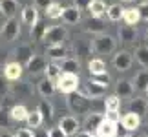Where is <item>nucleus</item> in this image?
Returning a JSON list of instances; mask_svg holds the SVG:
<instances>
[{
    "label": "nucleus",
    "mask_w": 148,
    "mask_h": 137,
    "mask_svg": "<svg viewBox=\"0 0 148 137\" xmlns=\"http://www.w3.org/2000/svg\"><path fill=\"white\" fill-rule=\"evenodd\" d=\"M62 73H71V75H79V71H81V62L77 59H71V57H66L64 60L59 62Z\"/></svg>",
    "instance_id": "15"
},
{
    "label": "nucleus",
    "mask_w": 148,
    "mask_h": 137,
    "mask_svg": "<svg viewBox=\"0 0 148 137\" xmlns=\"http://www.w3.org/2000/svg\"><path fill=\"white\" fill-rule=\"evenodd\" d=\"M93 0H73V5L79 9V11H84V9H90V4Z\"/></svg>",
    "instance_id": "42"
},
{
    "label": "nucleus",
    "mask_w": 148,
    "mask_h": 137,
    "mask_svg": "<svg viewBox=\"0 0 148 137\" xmlns=\"http://www.w3.org/2000/svg\"><path fill=\"white\" fill-rule=\"evenodd\" d=\"M146 93H148V90H146Z\"/></svg>",
    "instance_id": "60"
},
{
    "label": "nucleus",
    "mask_w": 148,
    "mask_h": 137,
    "mask_svg": "<svg viewBox=\"0 0 148 137\" xmlns=\"http://www.w3.org/2000/svg\"><path fill=\"white\" fill-rule=\"evenodd\" d=\"M130 112L132 113H137L139 117H143L145 113H146V110H148V101L145 99V97H135V99H132L130 101Z\"/></svg>",
    "instance_id": "18"
},
{
    "label": "nucleus",
    "mask_w": 148,
    "mask_h": 137,
    "mask_svg": "<svg viewBox=\"0 0 148 137\" xmlns=\"http://www.w3.org/2000/svg\"><path fill=\"white\" fill-rule=\"evenodd\" d=\"M46 79H49V81H59L60 75H62V70L59 66V62H48V68H46Z\"/></svg>",
    "instance_id": "30"
},
{
    "label": "nucleus",
    "mask_w": 148,
    "mask_h": 137,
    "mask_svg": "<svg viewBox=\"0 0 148 137\" xmlns=\"http://www.w3.org/2000/svg\"><path fill=\"white\" fill-rule=\"evenodd\" d=\"M137 9H139L141 20L148 22V2H145V4H139V5H137Z\"/></svg>",
    "instance_id": "43"
},
{
    "label": "nucleus",
    "mask_w": 148,
    "mask_h": 137,
    "mask_svg": "<svg viewBox=\"0 0 148 137\" xmlns=\"http://www.w3.org/2000/svg\"><path fill=\"white\" fill-rule=\"evenodd\" d=\"M37 110L42 113V117H44V121H51L53 119V106H51V102L49 101H40L38 102V106H37Z\"/></svg>",
    "instance_id": "32"
},
{
    "label": "nucleus",
    "mask_w": 148,
    "mask_h": 137,
    "mask_svg": "<svg viewBox=\"0 0 148 137\" xmlns=\"http://www.w3.org/2000/svg\"><path fill=\"white\" fill-rule=\"evenodd\" d=\"M0 11L5 18H15L18 11V2L16 0H0Z\"/></svg>",
    "instance_id": "17"
},
{
    "label": "nucleus",
    "mask_w": 148,
    "mask_h": 137,
    "mask_svg": "<svg viewBox=\"0 0 148 137\" xmlns=\"http://www.w3.org/2000/svg\"><path fill=\"white\" fill-rule=\"evenodd\" d=\"M46 68H48V62L44 57L40 55H35L33 59L29 60V64L26 66V70L31 73V75H37V73H42V71H46Z\"/></svg>",
    "instance_id": "14"
},
{
    "label": "nucleus",
    "mask_w": 148,
    "mask_h": 137,
    "mask_svg": "<svg viewBox=\"0 0 148 137\" xmlns=\"http://www.w3.org/2000/svg\"><path fill=\"white\" fill-rule=\"evenodd\" d=\"M146 40H148V29H146Z\"/></svg>",
    "instance_id": "57"
},
{
    "label": "nucleus",
    "mask_w": 148,
    "mask_h": 137,
    "mask_svg": "<svg viewBox=\"0 0 148 137\" xmlns=\"http://www.w3.org/2000/svg\"><path fill=\"white\" fill-rule=\"evenodd\" d=\"M124 9H126V8H123L121 4H112V5H108L106 16H108V18H110L112 22L123 20V16H124Z\"/></svg>",
    "instance_id": "27"
},
{
    "label": "nucleus",
    "mask_w": 148,
    "mask_h": 137,
    "mask_svg": "<svg viewBox=\"0 0 148 137\" xmlns=\"http://www.w3.org/2000/svg\"><path fill=\"white\" fill-rule=\"evenodd\" d=\"M104 27H106V24L102 22V18H93V16H90V20L86 22V31L95 33V35H102V33H104Z\"/></svg>",
    "instance_id": "25"
},
{
    "label": "nucleus",
    "mask_w": 148,
    "mask_h": 137,
    "mask_svg": "<svg viewBox=\"0 0 148 137\" xmlns=\"http://www.w3.org/2000/svg\"><path fill=\"white\" fill-rule=\"evenodd\" d=\"M22 22L26 26H29L31 29L38 24V9L35 5H24L22 8Z\"/></svg>",
    "instance_id": "10"
},
{
    "label": "nucleus",
    "mask_w": 148,
    "mask_h": 137,
    "mask_svg": "<svg viewBox=\"0 0 148 137\" xmlns=\"http://www.w3.org/2000/svg\"><path fill=\"white\" fill-rule=\"evenodd\" d=\"M77 137H93V134H92V132H86V130H82V132H79Z\"/></svg>",
    "instance_id": "49"
},
{
    "label": "nucleus",
    "mask_w": 148,
    "mask_h": 137,
    "mask_svg": "<svg viewBox=\"0 0 148 137\" xmlns=\"http://www.w3.org/2000/svg\"><path fill=\"white\" fill-rule=\"evenodd\" d=\"M93 137H101V135H99V134H93Z\"/></svg>",
    "instance_id": "56"
},
{
    "label": "nucleus",
    "mask_w": 148,
    "mask_h": 137,
    "mask_svg": "<svg viewBox=\"0 0 148 137\" xmlns=\"http://www.w3.org/2000/svg\"><path fill=\"white\" fill-rule=\"evenodd\" d=\"M0 59H5V51H2V49H0Z\"/></svg>",
    "instance_id": "51"
},
{
    "label": "nucleus",
    "mask_w": 148,
    "mask_h": 137,
    "mask_svg": "<svg viewBox=\"0 0 148 137\" xmlns=\"http://www.w3.org/2000/svg\"><path fill=\"white\" fill-rule=\"evenodd\" d=\"M55 91H59V90H57V82L55 81L42 79V81L38 82V93H40L42 97H51Z\"/></svg>",
    "instance_id": "20"
},
{
    "label": "nucleus",
    "mask_w": 148,
    "mask_h": 137,
    "mask_svg": "<svg viewBox=\"0 0 148 137\" xmlns=\"http://www.w3.org/2000/svg\"><path fill=\"white\" fill-rule=\"evenodd\" d=\"M15 55H16V62H18V64H22V66H27V64H29V60L35 57L31 44H20L18 48H16Z\"/></svg>",
    "instance_id": "9"
},
{
    "label": "nucleus",
    "mask_w": 148,
    "mask_h": 137,
    "mask_svg": "<svg viewBox=\"0 0 148 137\" xmlns=\"http://www.w3.org/2000/svg\"><path fill=\"white\" fill-rule=\"evenodd\" d=\"M75 51H77V55H81V57H88V55L93 51L92 42H88V40H79V42L75 44Z\"/></svg>",
    "instance_id": "35"
},
{
    "label": "nucleus",
    "mask_w": 148,
    "mask_h": 137,
    "mask_svg": "<svg viewBox=\"0 0 148 137\" xmlns=\"http://www.w3.org/2000/svg\"><path fill=\"white\" fill-rule=\"evenodd\" d=\"M139 2H141V4H145V2H148V0H139Z\"/></svg>",
    "instance_id": "55"
},
{
    "label": "nucleus",
    "mask_w": 148,
    "mask_h": 137,
    "mask_svg": "<svg viewBox=\"0 0 148 137\" xmlns=\"http://www.w3.org/2000/svg\"><path fill=\"white\" fill-rule=\"evenodd\" d=\"M0 33H2V29H0Z\"/></svg>",
    "instance_id": "59"
},
{
    "label": "nucleus",
    "mask_w": 148,
    "mask_h": 137,
    "mask_svg": "<svg viewBox=\"0 0 148 137\" xmlns=\"http://www.w3.org/2000/svg\"><path fill=\"white\" fill-rule=\"evenodd\" d=\"M66 37H68L66 26H49L46 29V33H44L42 40L48 46H59V44H64Z\"/></svg>",
    "instance_id": "2"
},
{
    "label": "nucleus",
    "mask_w": 148,
    "mask_h": 137,
    "mask_svg": "<svg viewBox=\"0 0 148 137\" xmlns=\"http://www.w3.org/2000/svg\"><path fill=\"white\" fill-rule=\"evenodd\" d=\"M135 60H137L141 66L148 68V46H139V48L135 49Z\"/></svg>",
    "instance_id": "34"
},
{
    "label": "nucleus",
    "mask_w": 148,
    "mask_h": 137,
    "mask_svg": "<svg viewBox=\"0 0 148 137\" xmlns=\"http://www.w3.org/2000/svg\"><path fill=\"white\" fill-rule=\"evenodd\" d=\"M90 16H93V18H102V15H106V4L102 2V0H93L92 4H90Z\"/></svg>",
    "instance_id": "24"
},
{
    "label": "nucleus",
    "mask_w": 148,
    "mask_h": 137,
    "mask_svg": "<svg viewBox=\"0 0 148 137\" xmlns=\"http://www.w3.org/2000/svg\"><path fill=\"white\" fill-rule=\"evenodd\" d=\"M84 93L88 97H92V99H101L102 95L106 93V86H102V84L95 82L93 79H90L86 82V88H84Z\"/></svg>",
    "instance_id": "13"
},
{
    "label": "nucleus",
    "mask_w": 148,
    "mask_h": 137,
    "mask_svg": "<svg viewBox=\"0 0 148 137\" xmlns=\"http://www.w3.org/2000/svg\"><path fill=\"white\" fill-rule=\"evenodd\" d=\"M121 2H135V0H121Z\"/></svg>",
    "instance_id": "54"
},
{
    "label": "nucleus",
    "mask_w": 148,
    "mask_h": 137,
    "mask_svg": "<svg viewBox=\"0 0 148 137\" xmlns=\"http://www.w3.org/2000/svg\"><path fill=\"white\" fill-rule=\"evenodd\" d=\"M0 137H15V135L9 134V132H0Z\"/></svg>",
    "instance_id": "50"
},
{
    "label": "nucleus",
    "mask_w": 148,
    "mask_h": 137,
    "mask_svg": "<svg viewBox=\"0 0 148 137\" xmlns=\"http://www.w3.org/2000/svg\"><path fill=\"white\" fill-rule=\"evenodd\" d=\"M27 115H29V110L24 106V104H15L13 108L9 110V117L13 119V121H26Z\"/></svg>",
    "instance_id": "22"
},
{
    "label": "nucleus",
    "mask_w": 148,
    "mask_h": 137,
    "mask_svg": "<svg viewBox=\"0 0 148 137\" xmlns=\"http://www.w3.org/2000/svg\"><path fill=\"white\" fill-rule=\"evenodd\" d=\"M18 35H20V22H18V18H8L5 24H4V27H2V37L8 42H11V40H15V38H18Z\"/></svg>",
    "instance_id": "4"
},
{
    "label": "nucleus",
    "mask_w": 148,
    "mask_h": 137,
    "mask_svg": "<svg viewBox=\"0 0 148 137\" xmlns=\"http://www.w3.org/2000/svg\"><path fill=\"white\" fill-rule=\"evenodd\" d=\"M119 38H121L123 42H134L135 38H137V27L128 26V24L121 26L119 27Z\"/></svg>",
    "instance_id": "19"
},
{
    "label": "nucleus",
    "mask_w": 148,
    "mask_h": 137,
    "mask_svg": "<svg viewBox=\"0 0 148 137\" xmlns=\"http://www.w3.org/2000/svg\"><path fill=\"white\" fill-rule=\"evenodd\" d=\"M124 137H137V135H135V134H126Z\"/></svg>",
    "instance_id": "53"
},
{
    "label": "nucleus",
    "mask_w": 148,
    "mask_h": 137,
    "mask_svg": "<svg viewBox=\"0 0 148 137\" xmlns=\"http://www.w3.org/2000/svg\"><path fill=\"white\" fill-rule=\"evenodd\" d=\"M26 123H27V126L29 128H33V130H37V128H40L42 126V123H44V117H42V113L37 110H31L29 112V115H27V119H26Z\"/></svg>",
    "instance_id": "28"
},
{
    "label": "nucleus",
    "mask_w": 148,
    "mask_h": 137,
    "mask_svg": "<svg viewBox=\"0 0 148 137\" xmlns=\"http://www.w3.org/2000/svg\"><path fill=\"white\" fill-rule=\"evenodd\" d=\"M0 110H2V108H0Z\"/></svg>",
    "instance_id": "61"
},
{
    "label": "nucleus",
    "mask_w": 148,
    "mask_h": 137,
    "mask_svg": "<svg viewBox=\"0 0 148 137\" xmlns=\"http://www.w3.org/2000/svg\"><path fill=\"white\" fill-rule=\"evenodd\" d=\"M145 134H146L145 137H148V123H146V126H145Z\"/></svg>",
    "instance_id": "52"
},
{
    "label": "nucleus",
    "mask_w": 148,
    "mask_h": 137,
    "mask_svg": "<svg viewBox=\"0 0 148 137\" xmlns=\"http://www.w3.org/2000/svg\"><path fill=\"white\" fill-rule=\"evenodd\" d=\"M134 86L139 91H146L148 90V70H141L134 79Z\"/></svg>",
    "instance_id": "29"
},
{
    "label": "nucleus",
    "mask_w": 148,
    "mask_h": 137,
    "mask_svg": "<svg viewBox=\"0 0 148 137\" xmlns=\"http://www.w3.org/2000/svg\"><path fill=\"white\" fill-rule=\"evenodd\" d=\"M46 29H48L46 26H40V24H37V26L31 29V37L35 38V40H42V38H44V33H46Z\"/></svg>",
    "instance_id": "38"
},
{
    "label": "nucleus",
    "mask_w": 148,
    "mask_h": 137,
    "mask_svg": "<svg viewBox=\"0 0 148 137\" xmlns=\"http://www.w3.org/2000/svg\"><path fill=\"white\" fill-rule=\"evenodd\" d=\"M134 90H135L134 82L126 81V79H123V81L117 82V95L121 97V99H124V97H132L134 95Z\"/></svg>",
    "instance_id": "21"
},
{
    "label": "nucleus",
    "mask_w": 148,
    "mask_h": 137,
    "mask_svg": "<svg viewBox=\"0 0 148 137\" xmlns=\"http://www.w3.org/2000/svg\"><path fill=\"white\" fill-rule=\"evenodd\" d=\"M121 124H123V128L126 130L128 134H135L139 130V126H141V117L137 115V113L128 112V113H124V115H123Z\"/></svg>",
    "instance_id": "7"
},
{
    "label": "nucleus",
    "mask_w": 148,
    "mask_h": 137,
    "mask_svg": "<svg viewBox=\"0 0 148 137\" xmlns=\"http://www.w3.org/2000/svg\"><path fill=\"white\" fill-rule=\"evenodd\" d=\"M123 20H124V24H128V26H137L139 20H141L139 9H137V8H126V9H124Z\"/></svg>",
    "instance_id": "26"
},
{
    "label": "nucleus",
    "mask_w": 148,
    "mask_h": 137,
    "mask_svg": "<svg viewBox=\"0 0 148 137\" xmlns=\"http://www.w3.org/2000/svg\"><path fill=\"white\" fill-rule=\"evenodd\" d=\"M0 16H4V15H2V11H0Z\"/></svg>",
    "instance_id": "58"
},
{
    "label": "nucleus",
    "mask_w": 148,
    "mask_h": 137,
    "mask_svg": "<svg viewBox=\"0 0 148 137\" xmlns=\"http://www.w3.org/2000/svg\"><path fill=\"white\" fill-rule=\"evenodd\" d=\"M92 79H93L95 82H99V84H102V86H106V88L110 86V81H112L108 73H101V75H93Z\"/></svg>",
    "instance_id": "40"
},
{
    "label": "nucleus",
    "mask_w": 148,
    "mask_h": 137,
    "mask_svg": "<svg viewBox=\"0 0 148 137\" xmlns=\"http://www.w3.org/2000/svg\"><path fill=\"white\" fill-rule=\"evenodd\" d=\"M33 132H35V137H49V135H48V132H44V130H40V128L33 130Z\"/></svg>",
    "instance_id": "47"
},
{
    "label": "nucleus",
    "mask_w": 148,
    "mask_h": 137,
    "mask_svg": "<svg viewBox=\"0 0 148 137\" xmlns=\"http://www.w3.org/2000/svg\"><path fill=\"white\" fill-rule=\"evenodd\" d=\"M132 62H134V57H132V53H128V51H117V53L113 55V66H115L117 71L130 70Z\"/></svg>",
    "instance_id": "6"
},
{
    "label": "nucleus",
    "mask_w": 148,
    "mask_h": 137,
    "mask_svg": "<svg viewBox=\"0 0 148 137\" xmlns=\"http://www.w3.org/2000/svg\"><path fill=\"white\" fill-rule=\"evenodd\" d=\"M104 121V113H88L86 119H84V123H82V128L86 130V132H97L99 126H101V123Z\"/></svg>",
    "instance_id": "11"
},
{
    "label": "nucleus",
    "mask_w": 148,
    "mask_h": 137,
    "mask_svg": "<svg viewBox=\"0 0 148 137\" xmlns=\"http://www.w3.org/2000/svg\"><path fill=\"white\" fill-rule=\"evenodd\" d=\"M59 126L62 128V132L66 134V137H71V135H75V134L79 132V128H81V123H79L77 117L66 115V117H62L60 121H59Z\"/></svg>",
    "instance_id": "5"
},
{
    "label": "nucleus",
    "mask_w": 148,
    "mask_h": 137,
    "mask_svg": "<svg viewBox=\"0 0 148 137\" xmlns=\"http://www.w3.org/2000/svg\"><path fill=\"white\" fill-rule=\"evenodd\" d=\"M79 75H71V73H62L60 79L57 81V90L60 91V93H66V95H71L75 93L79 90Z\"/></svg>",
    "instance_id": "3"
},
{
    "label": "nucleus",
    "mask_w": 148,
    "mask_h": 137,
    "mask_svg": "<svg viewBox=\"0 0 148 137\" xmlns=\"http://www.w3.org/2000/svg\"><path fill=\"white\" fill-rule=\"evenodd\" d=\"M11 88L8 86V79H5L4 75H0V95H4V93H8Z\"/></svg>",
    "instance_id": "46"
},
{
    "label": "nucleus",
    "mask_w": 148,
    "mask_h": 137,
    "mask_svg": "<svg viewBox=\"0 0 148 137\" xmlns=\"http://www.w3.org/2000/svg\"><path fill=\"white\" fill-rule=\"evenodd\" d=\"M115 38L110 37V35H106V33H102V35H97L92 40V48H93V53H97V55H110L115 51Z\"/></svg>",
    "instance_id": "1"
},
{
    "label": "nucleus",
    "mask_w": 148,
    "mask_h": 137,
    "mask_svg": "<svg viewBox=\"0 0 148 137\" xmlns=\"http://www.w3.org/2000/svg\"><path fill=\"white\" fill-rule=\"evenodd\" d=\"M22 70H24V66L18 64L16 60L8 62V64L4 66V77L11 82H16V81H20V77H22Z\"/></svg>",
    "instance_id": "8"
},
{
    "label": "nucleus",
    "mask_w": 148,
    "mask_h": 137,
    "mask_svg": "<svg viewBox=\"0 0 148 137\" xmlns=\"http://www.w3.org/2000/svg\"><path fill=\"white\" fill-rule=\"evenodd\" d=\"M104 104H106V112H119L121 110V97L113 93L104 99Z\"/></svg>",
    "instance_id": "33"
},
{
    "label": "nucleus",
    "mask_w": 148,
    "mask_h": 137,
    "mask_svg": "<svg viewBox=\"0 0 148 137\" xmlns=\"http://www.w3.org/2000/svg\"><path fill=\"white\" fill-rule=\"evenodd\" d=\"M97 134L101 137H115L117 135V124L115 123H110V121H106V119H104V121L101 123Z\"/></svg>",
    "instance_id": "23"
},
{
    "label": "nucleus",
    "mask_w": 148,
    "mask_h": 137,
    "mask_svg": "<svg viewBox=\"0 0 148 137\" xmlns=\"http://www.w3.org/2000/svg\"><path fill=\"white\" fill-rule=\"evenodd\" d=\"M11 93L18 95V97H26L29 95V88H27V82H18V84H11Z\"/></svg>",
    "instance_id": "36"
},
{
    "label": "nucleus",
    "mask_w": 148,
    "mask_h": 137,
    "mask_svg": "<svg viewBox=\"0 0 148 137\" xmlns=\"http://www.w3.org/2000/svg\"><path fill=\"white\" fill-rule=\"evenodd\" d=\"M88 68H90V75H101V73H106V64L102 59H92L88 62Z\"/></svg>",
    "instance_id": "31"
},
{
    "label": "nucleus",
    "mask_w": 148,
    "mask_h": 137,
    "mask_svg": "<svg viewBox=\"0 0 148 137\" xmlns=\"http://www.w3.org/2000/svg\"><path fill=\"white\" fill-rule=\"evenodd\" d=\"M15 137H35V132L29 128H20L18 132L15 134Z\"/></svg>",
    "instance_id": "45"
},
{
    "label": "nucleus",
    "mask_w": 148,
    "mask_h": 137,
    "mask_svg": "<svg viewBox=\"0 0 148 137\" xmlns=\"http://www.w3.org/2000/svg\"><path fill=\"white\" fill-rule=\"evenodd\" d=\"M48 135H49V137H66V134L62 132V128H60V126L49 128V130H48Z\"/></svg>",
    "instance_id": "44"
},
{
    "label": "nucleus",
    "mask_w": 148,
    "mask_h": 137,
    "mask_svg": "<svg viewBox=\"0 0 148 137\" xmlns=\"http://www.w3.org/2000/svg\"><path fill=\"white\" fill-rule=\"evenodd\" d=\"M68 51L64 48V44H59V46H48L46 48V57L51 60V62H60L66 59Z\"/></svg>",
    "instance_id": "12"
},
{
    "label": "nucleus",
    "mask_w": 148,
    "mask_h": 137,
    "mask_svg": "<svg viewBox=\"0 0 148 137\" xmlns=\"http://www.w3.org/2000/svg\"><path fill=\"white\" fill-rule=\"evenodd\" d=\"M104 119H106V121H110V123H119V121H121V115H119V112H104Z\"/></svg>",
    "instance_id": "41"
},
{
    "label": "nucleus",
    "mask_w": 148,
    "mask_h": 137,
    "mask_svg": "<svg viewBox=\"0 0 148 137\" xmlns=\"http://www.w3.org/2000/svg\"><path fill=\"white\" fill-rule=\"evenodd\" d=\"M62 20L70 26L79 24V22H81V11H79L75 5H68V8H64V11H62Z\"/></svg>",
    "instance_id": "16"
},
{
    "label": "nucleus",
    "mask_w": 148,
    "mask_h": 137,
    "mask_svg": "<svg viewBox=\"0 0 148 137\" xmlns=\"http://www.w3.org/2000/svg\"><path fill=\"white\" fill-rule=\"evenodd\" d=\"M51 4H53V0H33V5H35L38 11H44V13L49 9Z\"/></svg>",
    "instance_id": "39"
},
{
    "label": "nucleus",
    "mask_w": 148,
    "mask_h": 137,
    "mask_svg": "<svg viewBox=\"0 0 148 137\" xmlns=\"http://www.w3.org/2000/svg\"><path fill=\"white\" fill-rule=\"evenodd\" d=\"M4 110H0V126H5L8 124V119H5V115H4Z\"/></svg>",
    "instance_id": "48"
},
{
    "label": "nucleus",
    "mask_w": 148,
    "mask_h": 137,
    "mask_svg": "<svg viewBox=\"0 0 148 137\" xmlns=\"http://www.w3.org/2000/svg\"><path fill=\"white\" fill-rule=\"evenodd\" d=\"M62 11H64V8H62V5L60 4H57V2H53V4H51L49 5V9L46 11V16H48V18H60V16H62Z\"/></svg>",
    "instance_id": "37"
}]
</instances>
